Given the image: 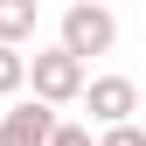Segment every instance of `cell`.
I'll use <instances>...</instances> for the list:
<instances>
[{
    "instance_id": "cell-4",
    "label": "cell",
    "mask_w": 146,
    "mask_h": 146,
    "mask_svg": "<svg viewBox=\"0 0 146 146\" xmlns=\"http://www.w3.org/2000/svg\"><path fill=\"white\" fill-rule=\"evenodd\" d=\"M56 139V111L49 104H14L0 118V146H49Z\"/></svg>"
},
{
    "instance_id": "cell-2",
    "label": "cell",
    "mask_w": 146,
    "mask_h": 146,
    "mask_svg": "<svg viewBox=\"0 0 146 146\" xmlns=\"http://www.w3.org/2000/svg\"><path fill=\"white\" fill-rule=\"evenodd\" d=\"M111 42H118V21H111L104 7H70V14H63V42H56L63 56L84 63V56H104Z\"/></svg>"
},
{
    "instance_id": "cell-7",
    "label": "cell",
    "mask_w": 146,
    "mask_h": 146,
    "mask_svg": "<svg viewBox=\"0 0 146 146\" xmlns=\"http://www.w3.org/2000/svg\"><path fill=\"white\" fill-rule=\"evenodd\" d=\"M98 146H146V132H139V125H111Z\"/></svg>"
},
{
    "instance_id": "cell-8",
    "label": "cell",
    "mask_w": 146,
    "mask_h": 146,
    "mask_svg": "<svg viewBox=\"0 0 146 146\" xmlns=\"http://www.w3.org/2000/svg\"><path fill=\"white\" fill-rule=\"evenodd\" d=\"M49 146H90V125H56V139Z\"/></svg>"
},
{
    "instance_id": "cell-5",
    "label": "cell",
    "mask_w": 146,
    "mask_h": 146,
    "mask_svg": "<svg viewBox=\"0 0 146 146\" xmlns=\"http://www.w3.org/2000/svg\"><path fill=\"white\" fill-rule=\"evenodd\" d=\"M28 28H35V7H28V0H0V49H14Z\"/></svg>"
},
{
    "instance_id": "cell-3",
    "label": "cell",
    "mask_w": 146,
    "mask_h": 146,
    "mask_svg": "<svg viewBox=\"0 0 146 146\" xmlns=\"http://www.w3.org/2000/svg\"><path fill=\"white\" fill-rule=\"evenodd\" d=\"M84 98H90V118L111 132V125H132V111H139V90H132V77H98V84H84Z\"/></svg>"
},
{
    "instance_id": "cell-6",
    "label": "cell",
    "mask_w": 146,
    "mask_h": 146,
    "mask_svg": "<svg viewBox=\"0 0 146 146\" xmlns=\"http://www.w3.org/2000/svg\"><path fill=\"white\" fill-rule=\"evenodd\" d=\"M21 84H28V56L21 49H0V98H14Z\"/></svg>"
},
{
    "instance_id": "cell-1",
    "label": "cell",
    "mask_w": 146,
    "mask_h": 146,
    "mask_svg": "<svg viewBox=\"0 0 146 146\" xmlns=\"http://www.w3.org/2000/svg\"><path fill=\"white\" fill-rule=\"evenodd\" d=\"M28 84H35V104H70V98H84V63L77 56H63V49H42V56H28Z\"/></svg>"
}]
</instances>
